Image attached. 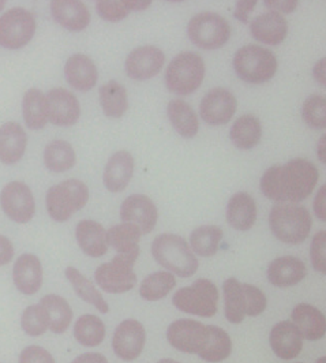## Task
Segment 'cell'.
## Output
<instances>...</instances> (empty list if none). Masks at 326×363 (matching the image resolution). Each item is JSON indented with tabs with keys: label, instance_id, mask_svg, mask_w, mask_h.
<instances>
[{
	"label": "cell",
	"instance_id": "cell-57",
	"mask_svg": "<svg viewBox=\"0 0 326 363\" xmlns=\"http://www.w3.org/2000/svg\"><path fill=\"white\" fill-rule=\"evenodd\" d=\"M4 4H6V1H3V0H0V11L4 9Z\"/></svg>",
	"mask_w": 326,
	"mask_h": 363
},
{
	"label": "cell",
	"instance_id": "cell-10",
	"mask_svg": "<svg viewBox=\"0 0 326 363\" xmlns=\"http://www.w3.org/2000/svg\"><path fill=\"white\" fill-rule=\"evenodd\" d=\"M35 33V17L25 9H11L0 18V45L7 50H19L25 47Z\"/></svg>",
	"mask_w": 326,
	"mask_h": 363
},
{
	"label": "cell",
	"instance_id": "cell-35",
	"mask_svg": "<svg viewBox=\"0 0 326 363\" xmlns=\"http://www.w3.org/2000/svg\"><path fill=\"white\" fill-rule=\"evenodd\" d=\"M22 115L30 130H41L47 125L48 115L45 108V96L38 89H29L22 100Z\"/></svg>",
	"mask_w": 326,
	"mask_h": 363
},
{
	"label": "cell",
	"instance_id": "cell-29",
	"mask_svg": "<svg viewBox=\"0 0 326 363\" xmlns=\"http://www.w3.org/2000/svg\"><path fill=\"white\" fill-rule=\"evenodd\" d=\"M142 233L133 224L123 223L111 227L107 231L108 246L113 247L118 255H128L138 258L140 255V239Z\"/></svg>",
	"mask_w": 326,
	"mask_h": 363
},
{
	"label": "cell",
	"instance_id": "cell-55",
	"mask_svg": "<svg viewBox=\"0 0 326 363\" xmlns=\"http://www.w3.org/2000/svg\"><path fill=\"white\" fill-rule=\"evenodd\" d=\"M157 363H181L178 362V361H174V359H162V361H159Z\"/></svg>",
	"mask_w": 326,
	"mask_h": 363
},
{
	"label": "cell",
	"instance_id": "cell-8",
	"mask_svg": "<svg viewBox=\"0 0 326 363\" xmlns=\"http://www.w3.org/2000/svg\"><path fill=\"white\" fill-rule=\"evenodd\" d=\"M187 35L200 48L218 50L230 40L231 26L218 14L200 13L190 19Z\"/></svg>",
	"mask_w": 326,
	"mask_h": 363
},
{
	"label": "cell",
	"instance_id": "cell-46",
	"mask_svg": "<svg viewBox=\"0 0 326 363\" xmlns=\"http://www.w3.org/2000/svg\"><path fill=\"white\" fill-rule=\"evenodd\" d=\"M326 233L318 231L311 242V264L317 272H326Z\"/></svg>",
	"mask_w": 326,
	"mask_h": 363
},
{
	"label": "cell",
	"instance_id": "cell-20",
	"mask_svg": "<svg viewBox=\"0 0 326 363\" xmlns=\"http://www.w3.org/2000/svg\"><path fill=\"white\" fill-rule=\"evenodd\" d=\"M308 274L306 265L302 259L286 255L279 257L271 262L268 268V279L274 287L286 289L300 283Z\"/></svg>",
	"mask_w": 326,
	"mask_h": 363
},
{
	"label": "cell",
	"instance_id": "cell-49",
	"mask_svg": "<svg viewBox=\"0 0 326 363\" xmlns=\"http://www.w3.org/2000/svg\"><path fill=\"white\" fill-rule=\"evenodd\" d=\"M325 193L326 187L322 186L320 189V191L317 193L315 200H314V212H315L317 218L322 220V221L326 220Z\"/></svg>",
	"mask_w": 326,
	"mask_h": 363
},
{
	"label": "cell",
	"instance_id": "cell-18",
	"mask_svg": "<svg viewBox=\"0 0 326 363\" xmlns=\"http://www.w3.org/2000/svg\"><path fill=\"white\" fill-rule=\"evenodd\" d=\"M269 342L273 352L284 361L295 359L303 348V337L291 321H281L276 324L271 332Z\"/></svg>",
	"mask_w": 326,
	"mask_h": 363
},
{
	"label": "cell",
	"instance_id": "cell-45",
	"mask_svg": "<svg viewBox=\"0 0 326 363\" xmlns=\"http://www.w3.org/2000/svg\"><path fill=\"white\" fill-rule=\"evenodd\" d=\"M242 290L244 294V303H246V315L257 317L266 309V296L258 287L252 284H242Z\"/></svg>",
	"mask_w": 326,
	"mask_h": 363
},
{
	"label": "cell",
	"instance_id": "cell-39",
	"mask_svg": "<svg viewBox=\"0 0 326 363\" xmlns=\"http://www.w3.org/2000/svg\"><path fill=\"white\" fill-rule=\"evenodd\" d=\"M224 302H225V317L231 324H240L244 320V294L242 284L236 279H228L223 284Z\"/></svg>",
	"mask_w": 326,
	"mask_h": 363
},
{
	"label": "cell",
	"instance_id": "cell-53",
	"mask_svg": "<svg viewBox=\"0 0 326 363\" xmlns=\"http://www.w3.org/2000/svg\"><path fill=\"white\" fill-rule=\"evenodd\" d=\"M314 77L320 84L325 85V59H321L314 67Z\"/></svg>",
	"mask_w": 326,
	"mask_h": 363
},
{
	"label": "cell",
	"instance_id": "cell-22",
	"mask_svg": "<svg viewBox=\"0 0 326 363\" xmlns=\"http://www.w3.org/2000/svg\"><path fill=\"white\" fill-rule=\"evenodd\" d=\"M51 13L62 28L72 32H81L91 23L89 10L82 1L56 0L51 3Z\"/></svg>",
	"mask_w": 326,
	"mask_h": 363
},
{
	"label": "cell",
	"instance_id": "cell-56",
	"mask_svg": "<svg viewBox=\"0 0 326 363\" xmlns=\"http://www.w3.org/2000/svg\"><path fill=\"white\" fill-rule=\"evenodd\" d=\"M315 363H326L325 357H321V358H320V359H318V361H317Z\"/></svg>",
	"mask_w": 326,
	"mask_h": 363
},
{
	"label": "cell",
	"instance_id": "cell-23",
	"mask_svg": "<svg viewBox=\"0 0 326 363\" xmlns=\"http://www.w3.org/2000/svg\"><path fill=\"white\" fill-rule=\"evenodd\" d=\"M75 238L82 252L93 258L107 255V231L101 224L93 220H82L75 228Z\"/></svg>",
	"mask_w": 326,
	"mask_h": 363
},
{
	"label": "cell",
	"instance_id": "cell-51",
	"mask_svg": "<svg viewBox=\"0 0 326 363\" xmlns=\"http://www.w3.org/2000/svg\"><path fill=\"white\" fill-rule=\"evenodd\" d=\"M257 1H237L235 10V18L242 22H249V14L253 11Z\"/></svg>",
	"mask_w": 326,
	"mask_h": 363
},
{
	"label": "cell",
	"instance_id": "cell-26",
	"mask_svg": "<svg viewBox=\"0 0 326 363\" xmlns=\"http://www.w3.org/2000/svg\"><path fill=\"white\" fill-rule=\"evenodd\" d=\"M292 323L300 332L303 339L320 340L326 330L325 315L311 305L300 303L292 310Z\"/></svg>",
	"mask_w": 326,
	"mask_h": 363
},
{
	"label": "cell",
	"instance_id": "cell-42",
	"mask_svg": "<svg viewBox=\"0 0 326 363\" xmlns=\"http://www.w3.org/2000/svg\"><path fill=\"white\" fill-rule=\"evenodd\" d=\"M21 328L26 335H29L32 337L41 336L47 332L48 318H47L45 310L40 303L28 306L26 309L22 311V314H21Z\"/></svg>",
	"mask_w": 326,
	"mask_h": 363
},
{
	"label": "cell",
	"instance_id": "cell-9",
	"mask_svg": "<svg viewBox=\"0 0 326 363\" xmlns=\"http://www.w3.org/2000/svg\"><path fill=\"white\" fill-rule=\"evenodd\" d=\"M137 258L128 255H116L111 262L101 264L94 279L100 289L108 294H123L133 290L137 284V276L133 271Z\"/></svg>",
	"mask_w": 326,
	"mask_h": 363
},
{
	"label": "cell",
	"instance_id": "cell-48",
	"mask_svg": "<svg viewBox=\"0 0 326 363\" xmlns=\"http://www.w3.org/2000/svg\"><path fill=\"white\" fill-rule=\"evenodd\" d=\"M14 257V246L9 238L0 235V267H4L11 262Z\"/></svg>",
	"mask_w": 326,
	"mask_h": 363
},
{
	"label": "cell",
	"instance_id": "cell-50",
	"mask_svg": "<svg viewBox=\"0 0 326 363\" xmlns=\"http://www.w3.org/2000/svg\"><path fill=\"white\" fill-rule=\"evenodd\" d=\"M265 6L268 9H273L272 11H276V13H279V11L292 13L298 7V1H295V0H291V1H271V0H266Z\"/></svg>",
	"mask_w": 326,
	"mask_h": 363
},
{
	"label": "cell",
	"instance_id": "cell-1",
	"mask_svg": "<svg viewBox=\"0 0 326 363\" xmlns=\"http://www.w3.org/2000/svg\"><path fill=\"white\" fill-rule=\"evenodd\" d=\"M320 179L317 167L306 159H293L286 165H273L261 178V191L276 202H302Z\"/></svg>",
	"mask_w": 326,
	"mask_h": 363
},
{
	"label": "cell",
	"instance_id": "cell-6",
	"mask_svg": "<svg viewBox=\"0 0 326 363\" xmlns=\"http://www.w3.org/2000/svg\"><path fill=\"white\" fill-rule=\"evenodd\" d=\"M89 200V190L84 182L70 179L51 187L47 193V209L57 223H64L74 212L82 209Z\"/></svg>",
	"mask_w": 326,
	"mask_h": 363
},
{
	"label": "cell",
	"instance_id": "cell-28",
	"mask_svg": "<svg viewBox=\"0 0 326 363\" xmlns=\"http://www.w3.org/2000/svg\"><path fill=\"white\" fill-rule=\"evenodd\" d=\"M257 220L255 201L247 193H236L227 205V221L237 231H249Z\"/></svg>",
	"mask_w": 326,
	"mask_h": 363
},
{
	"label": "cell",
	"instance_id": "cell-44",
	"mask_svg": "<svg viewBox=\"0 0 326 363\" xmlns=\"http://www.w3.org/2000/svg\"><path fill=\"white\" fill-rule=\"evenodd\" d=\"M96 10L99 16L109 22H119L126 18L131 11L130 1H97Z\"/></svg>",
	"mask_w": 326,
	"mask_h": 363
},
{
	"label": "cell",
	"instance_id": "cell-16",
	"mask_svg": "<svg viewBox=\"0 0 326 363\" xmlns=\"http://www.w3.org/2000/svg\"><path fill=\"white\" fill-rule=\"evenodd\" d=\"M157 208L154 202L142 194L127 197L120 206L122 221L135 225L142 235L153 231L157 223Z\"/></svg>",
	"mask_w": 326,
	"mask_h": 363
},
{
	"label": "cell",
	"instance_id": "cell-54",
	"mask_svg": "<svg viewBox=\"0 0 326 363\" xmlns=\"http://www.w3.org/2000/svg\"><path fill=\"white\" fill-rule=\"evenodd\" d=\"M320 152H318V156H320V159L325 163V137H322L321 140H320Z\"/></svg>",
	"mask_w": 326,
	"mask_h": 363
},
{
	"label": "cell",
	"instance_id": "cell-14",
	"mask_svg": "<svg viewBox=\"0 0 326 363\" xmlns=\"http://www.w3.org/2000/svg\"><path fill=\"white\" fill-rule=\"evenodd\" d=\"M202 119L212 126L228 123L236 112L235 96L227 89L216 88L208 91L200 106Z\"/></svg>",
	"mask_w": 326,
	"mask_h": 363
},
{
	"label": "cell",
	"instance_id": "cell-15",
	"mask_svg": "<svg viewBox=\"0 0 326 363\" xmlns=\"http://www.w3.org/2000/svg\"><path fill=\"white\" fill-rule=\"evenodd\" d=\"M45 108L51 123L60 128L73 126L79 116L81 107L72 91L66 89H52L45 96Z\"/></svg>",
	"mask_w": 326,
	"mask_h": 363
},
{
	"label": "cell",
	"instance_id": "cell-41",
	"mask_svg": "<svg viewBox=\"0 0 326 363\" xmlns=\"http://www.w3.org/2000/svg\"><path fill=\"white\" fill-rule=\"evenodd\" d=\"M175 286H176V279L172 273H152L144 279L140 287V294L145 301L156 302L165 298Z\"/></svg>",
	"mask_w": 326,
	"mask_h": 363
},
{
	"label": "cell",
	"instance_id": "cell-12",
	"mask_svg": "<svg viewBox=\"0 0 326 363\" xmlns=\"http://www.w3.org/2000/svg\"><path fill=\"white\" fill-rule=\"evenodd\" d=\"M145 340L144 325L137 320H126L116 328L112 337V348L118 358L134 361L144 351Z\"/></svg>",
	"mask_w": 326,
	"mask_h": 363
},
{
	"label": "cell",
	"instance_id": "cell-7",
	"mask_svg": "<svg viewBox=\"0 0 326 363\" xmlns=\"http://www.w3.org/2000/svg\"><path fill=\"white\" fill-rule=\"evenodd\" d=\"M218 287L208 279H198L190 287L176 291L172 298L176 309L205 318L218 313Z\"/></svg>",
	"mask_w": 326,
	"mask_h": 363
},
{
	"label": "cell",
	"instance_id": "cell-25",
	"mask_svg": "<svg viewBox=\"0 0 326 363\" xmlns=\"http://www.w3.org/2000/svg\"><path fill=\"white\" fill-rule=\"evenodd\" d=\"M134 159L126 152H116L109 157L104 169V184L112 193L123 191L133 178Z\"/></svg>",
	"mask_w": 326,
	"mask_h": 363
},
{
	"label": "cell",
	"instance_id": "cell-40",
	"mask_svg": "<svg viewBox=\"0 0 326 363\" xmlns=\"http://www.w3.org/2000/svg\"><path fill=\"white\" fill-rule=\"evenodd\" d=\"M223 239V231L216 225H202L196 228L190 236V245L196 255L212 257L216 255Z\"/></svg>",
	"mask_w": 326,
	"mask_h": 363
},
{
	"label": "cell",
	"instance_id": "cell-21",
	"mask_svg": "<svg viewBox=\"0 0 326 363\" xmlns=\"http://www.w3.org/2000/svg\"><path fill=\"white\" fill-rule=\"evenodd\" d=\"M14 284L23 295H35L43 286V267L38 257L30 253L22 255L13 269Z\"/></svg>",
	"mask_w": 326,
	"mask_h": 363
},
{
	"label": "cell",
	"instance_id": "cell-33",
	"mask_svg": "<svg viewBox=\"0 0 326 363\" xmlns=\"http://www.w3.org/2000/svg\"><path fill=\"white\" fill-rule=\"evenodd\" d=\"M262 137L261 122L253 115H243L236 119L230 131V138L232 144L239 149H253L258 145Z\"/></svg>",
	"mask_w": 326,
	"mask_h": 363
},
{
	"label": "cell",
	"instance_id": "cell-34",
	"mask_svg": "<svg viewBox=\"0 0 326 363\" xmlns=\"http://www.w3.org/2000/svg\"><path fill=\"white\" fill-rule=\"evenodd\" d=\"M64 273H66L67 280L73 286L75 294L82 301H85L89 305H93L96 309L99 310L100 313H103V314L108 313V303L106 302V299L103 298L100 291L93 286V283L85 274H82L78 269H75L74 267L66 268Z\"/></svg>",
	"mask_w": 326,
	"mask_h": 363
},
{
	"label": "cell",
	"instance_id": "cell-17",
	"mask_svg": "<svg viewBox=\"0 0 326 363\" xmlns=\"http://www.w3.org/2000/svg\"><path fill=\"white\" fill-rule=\"evenodd\" d=\"M165 56L163 51L153 45L138 47L126 59L127 75L137 81L153 78L163 69Z\"/></svg>",
	"mask_w": 326,
	"mask_h": 363
},
{
	"label": "cell",
	"instance_id": "cell-58",
	"mask_svg": "<svg viewBox=\"0 0 326 363\" xmlns=\"http://www.w3.org/2000/svg\"><path fill=\"white\" fill-rule=\"evenodd\" d=\"M299 363H302V362H299Z\"/></svg>",
	"mask_w": 326,
	"mask_h": 363
},
{
	"label": "cell",
	"instance_id": "cell-36",
	"mask_svg": "<svg viewBox=\"0 0 326 363\" xmlns=\"http://www.w3.org/2000/svg\"><path fill=\"white\" fill-rule=\"evenodd\" d=\"M74 337L79 345L97 347L104 342L106 325L97 315L84 314L75 321Z\"/></svg>",
	"mask_w": 326,
	"mask_h": 363
},
{
	"label": "cell",
	"instance_id": "cell-19",
	"mask_svg": "<svg viewBox=\"0 0 326 363\" xmlns=\"http://www.w3.org/2000/svg\"><path fill=\"white\" fill-rule=\"evenodd\" d=\"M250 32L255 40L266 45H279L287 37L288 23L280 13L268 11L252 21Z\"/></svg>",
	"mask_w": 326,
	"mask_h": 363
},
{
	"label": "cell",
	"instance_id": "cell-3",
	"mask_svg": "<svg viewBox=\"0 0 326 363\" xmlns=\"http://www.w3.org/2000/svg\"><path fill=\"white\" fill-rule=\"evenodd\" d=\"M269 225L279 240L287 245H299L310 234L311 216L303 206L277 205L271 211Z\"/></svg>",
	"mask_w": 326,
	"mask_h": 363
},
{
	"label": "cell",
	"instance_id": "cell-31",
	"mask_svg": "<svg viewBox=\"0 0 326 363\" xmlns=\"http://www.w3.org/2000/svg\"><path fill=\"white\" fill-rule=\"evenodd\" d=\"M167 113L172 128L184 138H194L200 130L197 113L186 101L172 100L167 107Z\"/></svg>",
	"mask_w": 326,
	"mask_h": 363
},
{
	"label": "cell",
	"instance_id": "cell-37",
	"mask_svg": "<svg viewBox=\"0 0 326 363\" xmlns=\"http://www.w3.org/2000/svg\"><path fill=\"white\" fill-rule=\"evenodd\" d=\"M100 104L108 118H122L128 107L127 91L116 81H109L100 88Z\"/></svg>",
	"mask_w": 326,
	"mask_h": 363
},
{
	"label": "cell",
	"instance_id": "cell-52",
	"mask_svg": "<svg viewBox=\"0 0 326 363\" xmlns=\"http://www.w3.org/2000/svg\"><path fill=\"white\" fill-rule=\"evenodd\" d=\"M72 363H108L107 358L97 352H88L77 357Z\"/></svg>",
	"mask_w": 326,
	"mask_h": 363
},
{
	"label": "cell",
	"instance_id": "cell-5",
	"mask_svg": "<svg viewBox=\"0 0 326 363\" xmlns=\"http://www.w3.org/2000/svg\"><path fill=\"white\" fill-rule=\"evenodd\" d=\"M234 69L240 79L264 84L277 72V59L271 50L259 45H244L234 56Z\"/></svg>",
	"mask_w": 326,
	"mask_h": 363
},
{
	"label": "cell",
	"instance_id": "cell-13",
	"mask_svg": "<svg viewBox=\"0 0 326 363\" xmlns=\"http://www.w3.org/2000/svg\"><path fill=\"white\" fill-rule=\"evenodd\" d=\"M208 336V325L194 320H178L167 330V339L174 348L186 354H200Z\"/></svg>",
	"mask_w": 326,
	"mask_h": 363
},
{
	"label": "cell",
	"instance_id": "cell-32",
	"mask_svg": "<svg viewBox=\"0 0 326 363\" xmlns=\"http://www.w3.org/2000/svg\"><path fill=\"white\" fill-rule=\"evenodd\" d=\"M232 342L221 328L208 325V336L198 357L206 362H221L231 355Z\"/></svg>",
	"mask_w": 326,
	"mask_h": 363
},
{
	"label": "cell",
	"instance_id": "cell-24",
	"mask_svg": "<svg viewBox=\"0 0 326 363\" xmlns=\"http://www.w3.org/2000/svg\"><path fill=\"white\" fill-rule=\"evenodd\" d=\"M64 75L74 89L79 91H91L94 88L99 73L96 65L86 55L75 54L70 56L64 66Z\"/></svg>",
	"mask_w": 326,
	"mask_h": 363
},
{
	"label": "cell",
	"instance_id": "cell-2",
	"mask_svg": "<svg viewBox=\"0 0 326 363\" xmlns=\"http://www.w3.org/2000/svg\"><path fill=\"white\" fill-rule=\"evenodd\" d=\"M152 255L159 265L176 276L190 277L198 271V259L181 236H157L152 243Z\"/></svg>",
	"mask_w": 326,
	"mask_h": 363
},
{
	"label": "cell",
	"instance_id": "cell-47",
	"mask_svg": "<svg viewBox=\"0 0 326 363\" xmlns=\"http://www.w3.org/2000/svg\"><path fill=\"white\" fill-rule=\"evenodd\" d=\"M18 363H56L54 357L40 345H29L19 354Z\"/></svg>",
	"mask_w": 326,
	"mask_h": 363
},
{
	"label": "cell",
	"instance_id": "cell-43",
	"mask_svg": "<svg viewBox=\"0 0 326 363\" xmlns=\"http://www.w3.org/2000/svg\"><path fill=\"white\" fill-rule=\"evenodd\" d=\"M326 103L325 97L314 94L310 96L303 104L302 115L303 121L310 128H325L326 126Z\"/></svg>",
	"mask_w": 326,
	"mask_h": 363
},
{
	"label": "cell",
	"instance_id": "cell-30",
	"mask_svg": "<svg viewBox=\"0 0 326 363\" xmlns=\"http://www.w3.org/2000/svg\"><path fill=\"white\" fill-rule=\"evenodd\" d=\"M40 305L45 310L48 318V328L54 333L62 335L69 329L73 320V310L64 298L50 294L41 298Z\"/></svg>",
	"mask_w": 326,
	"mask_h": 363
},
{
	"label": "cell",
	"instance_id": "cell-38",
	"mask_svg": "<svg viewBox=\"0 0 326 363\" xmlns=\"http://www.w3.org/2000/svg\"><path fill=\"white\" fill-rule=\"evenodd\" d=\"M44 164L52 172H64L75 164L73 146L66 141H52L44 149Z\"/></svg>",
	"mask_w": 326,
	"mask_h": 363
},
{
	"label": "cell",
	"instance_id": "cell-27",
	"mask_svg": "<svg viewBox=\"0 0 326 363\" xmlns=\"http://www.w3.org/2000/svg\"><path fill=\"white\" fill-rule=\"evenodd\" d=\"M26 133L16 122L0 128V162L7 165L18 163L26 150Z\"/></svg>",
	"mask_w": 326,
	"mask_h": 363
},
{
	"label": "cell",
	"instance_id": "cell-11",
	"mask_svg": "<svg viewBox=\"0 0 326 363\" xmlns=\"http://www.w3.org/2000/svg\"><path fill=\"white\" fill-rule=\"evenodd\" d=\"M0 206L7 218L18 224L29 223L36 212L32 190L22 182H11L0 193Z\"/></svg>",
	"mask_w": 326,
	"mask_h": 363
},
{
	"label": "cell",
	"instance_id": "cell-4",
	"mask_svg": "<svg viewBox=\"0 0 326 363\" xmlns=\"http://www.w3.org/2000/svg\"><path fill=\"white\" fill-rule=\"evenodd\" d=\"M203 77L205 65L200 55L181 52L171 60L165 72V85L172 93L187 96L200 88Z\"/></svg>",
	"mask_w": 326,
	"mask_h": 363
}]
</instances>
